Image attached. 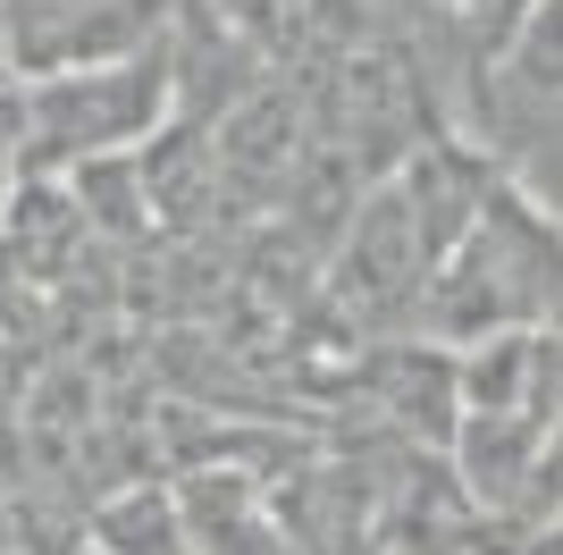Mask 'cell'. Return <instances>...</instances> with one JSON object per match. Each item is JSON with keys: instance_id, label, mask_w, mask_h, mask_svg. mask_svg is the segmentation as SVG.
I'll use <instances>...</instances> for the list:
<instances>
[{"instance_id": "6da1fadb", "label": "cell", "mask_w": 563, "mask_h": 555, "mask_svg": "<svg viewBox=\"0 0 563 555\" xmlns=\"http://www.w3.org/2000/svg\"><path fill=\"white\" fill-rule=\"evenodd\" d=\"M530 320H555V203L496 177L479 194V210L463 219V236L438 253V270L421 278L412 337L454 353L471 337L530 328Z\"/></svg>"}, {"instance_id": "7a4b0ae2", "label": "cell", "mask_w": 563, "mask_h": 555, "mask_svg": "<svg viewBox=\"0 0 563 555\" xmlns=\"http://www.w3.org/2000/svg\"><path fill=\"white\" fill-rule=\"evenodd\" d=\"M18 118H25V177H68L76 161L135 152L161 118H177L168 43L126 51V59H93V68L25 76L18 85Z\"/></svg>"}, {"instance_id": "3957f363", "label": "cell", "mask_w": 563, "mask_h": 555, "mask_svg": "<svg viewBox=\"0 0 563 555\" xmlns=\"http://www.w3.org/2000/svg\"><path fill=\"white\" fill-rule=\"evenodd\" d=\"M177 0H0V59L9 76H59L93 68V59H126L168 34Z\"/></svg>"}, {"instance_id": "277c9868", "label": "cell", "mask_w": 563, "mask_h": 555, "mask_svg": "<svg viewBox=\"0 0 563 555\" xmlns=\"http://www.w3.org/2000/svg\"><path fill=\"white\" fill-rule=\"evenodd\" d=\"M555 320H530V328H496V337H471L454 346V404L463 413H530V421H555Z\"/></svg>"}, {"instance_id": "5b68a950", "label": "cell", "mask_w": 563, "mask_h": 555, "mask_svg": "<svg viewBox=\"0 0 563 555\" xmlns=\"http://www.w3.org/2000/svg\"><path fill=\"white\" fill-rule=\"evenodd\" d=\"M371 395H378V413H387V429H396L404 446H446L454 429V353L446 346H429V337H404V346H387L371 362Z\"/></svg>"}, {"instance_id": "8992f818", "label": "cell", "mask_w": 563, "mask_h": 555, "mask_svg": "<svg viewBox=\"0 0 563 555\" xmlns=\"http://www.w3.org/2000/svg\"><path fill=\"white\" fill-rule=\"evenodd\" d=\"M85 531H93L101 555H186V522H177V497H168L161 480L110 488Z\"/></svg>"}, {"instance_id": "52a82bcc", "label": "cell", "mask_w": 563, "mask_h": 555, "mask_svg": "<svg viewBox=\"0 0 563 555\" xmlns=\"http://www.w3.org/2000/svg\"><path fill=\"white\" fill-rule=\"evenodd\" d=\"M25 185V118H18V76H0V210Z\"/></svg>"}, {"instance_id": "ba28073f", "label": "cell", "mask_w": 563, "mask_h": 555, "mask_svg": "<svg viewBox=\"0 0 563 555\" xmlns=\"http://www.w3.org/2000/svg\"><path fill=\"white\" fill-rule=\"evenodd\" d=\"M429 9H438V18H454L463 34H479V25H488V0H429Z\"/></svg>"}, {"instance_id": "9c48e42d", "label": "cell", "mask_w": 563, "mask_h": 555, "mask_svg": "<svg viewBox=\"0 0 563 555\" xmlns=\"http://www.w3.org/2000/svg\"><path fill=\"white\" fill-rule=\"evenodd\" d=\"M514 9H530V0H488V25H505ZM488 25H479V34H488Z\"/></svg>"}, {"instance_id": "30bf717a", "label": "cell", "mask_w": 563, "mask_h": 555, "mask_svg": "<svg viewBox=\"0 0 563 555\" xmlns=\"http://www.w3.org/2000/svg\"><path fill=\"white\" fill-rule=\"evenodd\" d=\"M76 555H101V547H93V538H85V547H76Z\"/></svg>"}]
</instances>
